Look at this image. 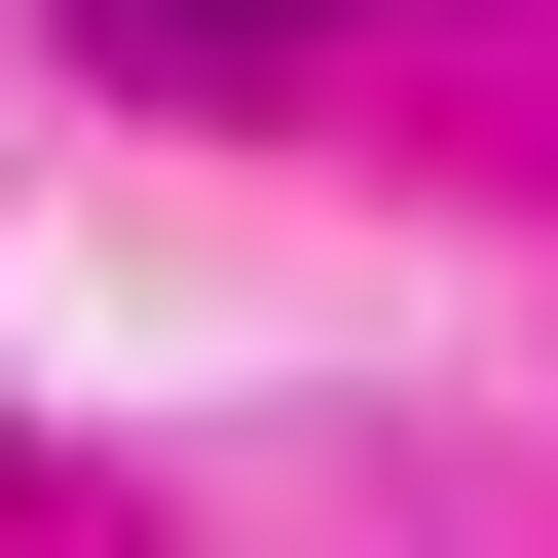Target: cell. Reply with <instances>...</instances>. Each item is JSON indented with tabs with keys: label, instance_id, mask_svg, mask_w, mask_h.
Here are the masks:
<instances>
[{
	"label": "cell",
	"instance_id": "obj_1",
	"mask_svg": "<svg viewBox=\"0 0 558 558\" xmlns=\"http://www.w3.org/2000/svg\"><path fill=\"white\" fill-rule=\"evenodd\" d=\"M149 38H299V0H149Z\"/></svg>",
	"mask_w": 558,
	"mask_h": 558
}]
</instances>
